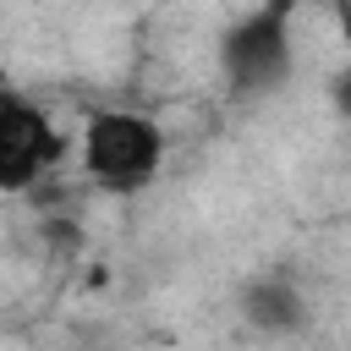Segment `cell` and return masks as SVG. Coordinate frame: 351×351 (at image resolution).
<instances>
[{
	"label": "cell",
	"mask_w": 351,
	"mask_h": 351,
	"mask_svg": "<svg viewBox=\"0 0 351 351\" xmlns=\"http://www.w3.org/2000/svg\"><path fill=\"white\" fill-rule=\"evenodd\" d=\"M165 165V132L143 110H93L82 132V170L104 192H143Z\"/></svg>",
	"instance_id": "1"
},
{
	"label": "cell",
	"mask_w": 351,
	"mask_h": 351,
	"mask_svg": "<svg viewBox=\"0 0 351 351\" xmlns=\"http://www.w3.org/2000/svg\"><path fill=\"white\" fill-rule=\"evenodd\" d=\"M291 0H263L219 38V66L236 93H269L291 77Z\"/></svg>",
	"instance_id": "2"
},
{
	"label": "cell",
	"mask_w": 351,
	"mask_h": 351,
	"mask_svg": "<svg viewBox=\"0 0 351 351\" xmlns=\"http://www.w3.org/2000/svg\"><path fill=\"white\" fill-rule=\"evenodd\" d=\"M241 313H247V324L263 329V335H296V329L307 324V302H302V291H296L291 280H280V274L252 280L247 296H241Z\"/></svg>",
	"instance_id": "4"
},
{
	"label": "cell",
	"mask_w": 351,
	"mask_h": 351,
	"mask_svg": "<svg viewBox=\"0 0 351 351\" xmlns=\"http://www.w3.org/2000/svg\"><path fill=\"white\" fill-rule=\"evenodd\" d=\"M60 154L49 115L27 99H0V192H27Z\"/></svg>",
	"instance_id": "3"
}]
</instances>
